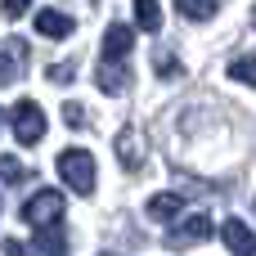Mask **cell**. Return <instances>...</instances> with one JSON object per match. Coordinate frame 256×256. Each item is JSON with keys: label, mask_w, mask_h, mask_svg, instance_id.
<instances>
[{"label": "cell", "mask_w": 256, "mask_h": 256, "mask_svg": "<svg viewBox=\"0 0 256 256\" xmlns=\"http://www.w3.org/2000/svg\"><path fill=\"white\" fill-rule=\"evenodd\" d=\"M58 176L72 194H94V158L90 148H63L58 153Z\"/></svg>", "instance_id": "6da1fadb"}, {"label": "cell", "mask_w": 256, "mask_h": 256, "mask_svg": "<svg viewBox=\"0 0 256 256\" xmlns=\"http://www.w3.org/2000/svg\"><path fill=\"white\" fill-rule=\"evenodd\" d=\"M9 126H14V140L18 144H40L45 140V112L36 99H18L9 108Z\"/></svg>", "instance_id": "7a4b0ae2"}, {"label": "cell", "mask_w": 256, "mask_h": 256, "mask_svg": "<svg viewBox=\"0 0 256 256\" xmlns=\"http://www.w3.org/2000/svg\"><path fill=\"white\" fill-rule=\"evenodd\" d=\"M22 220H27L32 230L58 225V220H63V194H58V189H36V194L22 202Z\"/></svg>", "instance_id": "3957f363"}, {"label": "cell", "mask_w": 256, "mask_h": 256, "mask_svg": "<svg viewBox=\"0 0 256 256\" xmlns=\"http://www.w3.org/2000/svg\"><path fill=\"white\" fill-rule=\"evenodd\" d=\"M27 40H18V36H9L4 45H0V86H18L22 81V72H27Z\"/></svg>", "instance_id": "277c9868"}, {"label": "cell", "mask_w": 256, "mask_h": 256, "mask_svg": "<svg viewBox=\"0 0 256 256\" xmlns=\"http://www.w3.org/2000/svg\"><path fill=\"white\" fill-rule=\"evenodd\" d=\"M212 230H216V225H212V216H207V212H198V216H189L180 230H171V234H166V248H189V243H198V238H212Z\"/></svg>", "instance_id": "5b68a950"}, {"label": "cell", "mask_w": 256, "mask_h": 256, "mask_svg": "<svg viewBox=\"0 0 256 256\" xmlns=\"http://www.w3.org/2000/svg\"><path fill=\"white\" fill-rule=\"evenodd\" d=\"M126 86H130L126 58H99V90L104 94H126Z\"/></svg>", "instance_id": "8992f818"}, {"label": "cell", "mask_w": 256, "mask_h": 256, "mask_svg": "<svg viewBox=\"0 0 256 256\" xmlns=\"http://www.w3.org/2000/svg\"><path fill=\"white\" fill-rule=\"evenodd\" d=\"M130 50H135V32L126 22H112L104 32V54L99 58H130Z\"/></svg>", "instance_id": "52a82bcc"}, {"label": "cell", "mask_w": 256, "mask_h": 256, "mask_svg": "<svg viewBox=\"0 0 256 256\" xmlns=\"http://www.w3.org/2000/svg\"><path fill=\"white\" fill-rule=\"evenodd\" d=\"M220 238H225L230 252H256V234L243 225V216H230V220L220 225Z\"/></svg>", "instance_id": "ba28073f"}, {"label": "cell", "mask_w": 256, "mask_h": 256, "mask_svg": "<svg viewBox=\"0 0 256 256\" xmlns=\"http://www.w3.org/2000/svg\"><path fill=\"white\" fill-rule=\"evenodd\" d=\"M117 162H122L126 171H135V166L144 162V140L135 135V126H126V130L117 135Z\"/></svg>", "instance_id": "9c48e42d"}, {"label": "cell", "mask_w": 256, "mask_h": 256, "mask_svg": "<svg viewBox=\"0 0 256 256\" xmlns=\"http://www.w3.org/2000/svg\"><path fill=\"white\" fill-rule=\"evenodd\" d=\"M36 32H40V36L63 40V36H72V18H68V14H58V9H40V14H36Z\"/></svg>", "instance_id": "30bf717a"}, {"label": "cell", "mask_w": 256, "mask_h": 256, "mask_svg": "<svg viewBox=\"0 0 256 256\" xmlns=\"http://www.w3.org/2000/svg\"><path fill=\"white\" fill-rule=\"evenodd\" d=\"M180 212H184L180 194H153V198H148V216H153V220H162V225H171Z\"/></svg>", "instance_id": "8fae6325"}, {"label": "cell", "mask_w": 256, "mask_h": 256, "mask_svg": "<svg viewBox=\"0 0 256 256\" xmlns=\"http://www.w3.org/2000/svg\"><path fill=\"white\" fill-rule=\"evenodd\" d=\"M63 248H68V238H63L58 225H40L36 238H32V252H63Z\"/></svg>", "instance_id": "7c38bea8"}, {"label": "cell", "mask_w": 256, "mask_h": 256, "mask_svg": "<svg viewBox=\"0 0 256 256\" xmlns=\"http://www.w3.org/2000/svg\"><path fill=\"white\" fill-rule=\"evenodd\" d=\"M216 4H220V0H176V9H180L189 22H207V18L216 14Z\"/></svg>", "instance_id": "4fadbf2b"}, {"label": "cell", "mask_w": 256, "mask_h": 256, "mask_svg": "<svg viewBox=\"0 0 256 256\" xmlns=\"http://www.w3.org/2000/svg\"><path fill=\"white\" fill-rule=\"evenodd\" d=\"M230 76L256 90V54H238V58H230Z\"/></svg>", "instance_id": "5bb4252c"}, {"label": "cell", "mask_w": 256, "mask_h": 256, "mask_svg": "<svg viewBox=\"0 0 256 256\" xmlns=\"http://www.w3.org/2000/svg\"><path fill=\"white\" fill-rule=\"evenodd\" d=\"M135 22H140L144 32H158V27H162V9H158V0H135Z\"/></svg>", "instance_id": "9a60e30c"}, {"label": "cell", "mask_w": 256, "mask_h": 256, "mask_svg": "<svg viewBox=\"0 0 256 256\" xmlns=\"http://www.w3.org/2000/svg\"><path fill=\"white\" fill-rule=\"evenodd\" d=\"M27 176H32V171H27V166H22L18 158H9V153H0V180H4V184H22Z\"/></svg>", "instance_id": "2e32d148"}, {"label": "cell", "mask_w": 256, "mask_h": 256, "mask_svg": "<svg viewBox=\"0 0 256 256\" xmlns=\"http://www.w3.org/2000/svg\"><path fill=\"white\" fill-rule=\"evenodd\" d=\"M153 68H158V76H180L184 68H180V58L176 54H166V50H158L153 54Z\"/></svg>", "instance_id": "e0dca14e"}, {"label": "cell", "mask_w": 256, "mask_h": 256, "mask_svg": "<svg viewBox=\"0 0 256 256\" xmlns=\"http://www.w3.org/2000/svg\"><path fill=\"white\" fill-rule=\"evenodd\" d=\"M27 9H32V0H0V14H4L9 22H18V18H27Z\"/></svg>", "instance_id": "ac0fdd59"}, {"label": "cell", "mask_w": 256, "mask_h": 256, "mask_svg": "<svg viewBox=\"0 0 256 256\" xmlns=\"http://www.w3.org/2000/svg\"><path fill=\"white\" fill-rule=\"evenodd\" d=\"M72 72H76V63H50V72H45V76H50L54 86H68V81H72Z\"/></svg>", "instance_id": "d6986e66"}, {"label": "cell", "mask_w": 256, "mask_h": 256, "mask_svg": "<svg viewBox=\"0 0 256 256\" xmlns=\"http://www.w3.org/2000/svg\"><path fill=\"white\" fill-rule=\"evenodd\" d=\"M63 122H68L72 130H86V108H81V104H68V108H63Z\"/></svg>", "instance_id": "ffe728a7"}, {"label": "cell", "mask_w": 256, "mask_h": 256, "mask_svg": "<svg viewBox=\"0 0 256 256\" xmlns=\"http://www.w3.org/2000/svg\"><path fill=\"white\" fill-rule=\"evenodd\" d=\"M252 22H256V4H252Z\"/></svg>", "instance_id": "44dd1931"}, {"label": "cell", "mask_w": 256, "mask_h": 256, "mask_svg": "<svg viewBox=\"0 0 256 256\" xmlns=\"http://www.w3.org/2000/svg\"><path fill=\"white\" fill-rule=\"evenodd\" d=\"M0 122H4V112H0Z\"/></svg>", "instance_id": "7402d4cb"}]
</instances>
